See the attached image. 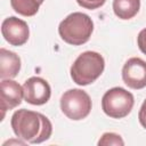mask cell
<instances>
[{
	"instance_id": "1",
	"label": "cell",
	"mask_w": 146,
	"mask_h": 146,
	"mask_svg": "<svg viewBox=\"0 0 146 146\" xmlns=\"http://www.w3.org/2000/svg\"><path fill=\"white\" fill-rule=\"evenodd\" d=\"M10 124L17 138L31 144L48 140L52 133V124L46 115L26 108L16 111Z\"/></svg>"
},
{
	"instance_id": "2",
	"label": "cell",
	"mask_w": 146,
	"mask_h": 146,
	"mask_svg": "<svg viewBox=\"0 0 146 146\" xmlns=\"http://www.w3.org/2000/svg\"><path fill=\"white\" fill-rule=\"evenodd\" d=\"M94 31L92 19L83 13L75 11L66 16L58 26V33L63 41L72 46L86 43Z\"/></svg>"
},
{
	"instance_id": "3",
	"label": "cell",
	"mask_w": 146,
	"mask_h": 146,
	"mask_svg": "<svg viewBox=\"0 0 146 146\" xmlns=\"http://www.w3.org/2000/svg\"><path fill=\"white\" fill-rule=\"evenodd\" d=\"M105 60L99 52L84 51L78 56L71 66V78L79 86L95 82L104 72Z\"/></svg>"
},
{
	"instance_id": "4",
	"label": "cell",
	"mask_w": 146,
	"mask_h": 146,
	"mask_svg": "<svg viewBox=\"0 0 146 146\" xmlns=\"http://www.w3.org/2000/svg\"><path fill=\"white\" fill-rule=\"evenodd\" d=\"M135 104L133 95L121 87H114L107 90L102 98L103 112L113 119L125 117Z\"/></svg>"
},
{
	"instance_id": "5",
	"label": "cell",
	"mask_w": 146,
	"mask_h": 146,
	"mask_svg": "<svg viewBox=\"0 0 146 146\" xmlns=\"http://www.w3.org/2000/svg\"><path fill=\"white\" fill-rule=\"evenodd\" d=\"M91 99L82 89H70L60 97V110L71 120L79 121L87 117L91 111Z\"/></svg>"
},
{
	"instance_id": "6",
	"label": "cell",
	"mask_w": 146,
	"mask_h": 146,
	"mask_svg": "<svg viewBox=\"0 0 146 146\" xmlns=\"http://www.w3.org/2000/svg\"><path fill=\"white\" fill-rule=\"evenodd\" d=\"M1 33L5 40L11 46H23L30 36V29L25 21L15 16L3 19L1 24Z\"/></svg>"
},
{
	"instance_id": "7",
	"label": "cell",
	"mask_w": 146,
	"mask_h": 146,
	"mask_svg": "<svg viewBox=\"0 0 146 146\" xmlns=\"http://www.w3.org/2000/svg\"><path fill=\"white\" fill-rule=\"evenodd\" d=\"M23 94L26 103L31 105H43L50 99L51 88L44 79L32 76L24 82Z\"/></svg>"
},
{
	"instance_id": "8",
	"label": "cell",
	"mask_w": 146,
	"mask_h": 146,
	"mask_svg": "<svg viewBox=\"0 0 146 146\" xmlns=\"http://www.w3.org/2000/svg\"><path fill=\"white\" fill-rule=\"evenodd\" d=\"M122 80L131 89L146 87V62L139 57L129 58L122 67Z\"/></svg>"
},
{
	"instance_id": "9",
	"label": "cell",
	"mask_w": 146,
	"mask_h": 146,
	"mask_svg": "<svg viewBox=\"0 0 146 146\" xmlns=\"http://www.w3.org/2000/svg\"><path fill=\"white\" fill-rule=\"evenodd\" d=\"M24 97L23 87H21L16 81L10 79H3L0 83V108H1V120H3L5 114L8 110H13L22 103Z\"/></svg>"
},
{
	"instance_id": "10",
	"label": "cell",
	"mask_w": 146,
	"mask_h": 146,
	"mask_svg": "<svg viewBox=\"0 0 146 146\" xmlns=\"http://www.w3.org/2000/svg\"><path fill=\"white\" fill-rule=\"evenodd\" d=\"M21 70V58L14 51L7 50L5 48L0 49V78L13 79Z\"/></svg>"
},
{
	"instance_id": "11",
	"label": "cell",
	"mask_w": 146,
	"mask_h": 146,
	"mask_svg": "<svg viewBox=\"0 0 146 146\" xmlns=\"http://www.w3.org/2000/svg\"><path fill=\"white\" fill-rule=\"evenodd\" d=\"M140 8V0H113V11L120 19L135 17Z\"/></svg>"
},
{
	"instance_id": "12",
	"label": "cell",
	"mask_w": 146,
	"mask_h": 146,
	"mask_svg": "<svg viewBox=\"0 0 146 146\" xmlns=\"http://www.w3.org/2000/svg\"><path fill=\"white\" fill-rule=\"evenodd\" d=\"M44 0H10L11 8L22 16H34Z\"/></svg>"
},
{
	"instance_id": "13",
	"label": "cell",
	"mask_w": 146,
	"mask_h": 146,
	"mask_svg": "<svg viewBox=\"0 0 146 146\" xmlns=\"http://www.w3.org/2000/svg\"><path fill=\"white\" fill-rule=\"evenodd\" d=\"M98 145L100 146H108V145H116V146H123L124 141L121 138L120 135L114 132H105L100 139L98 140Z\"/></svg>"
},
{
	"instance_id": "14",
	"label": "cell",
	"mask_w": 146,
	"mask_h": 146,
	"mask_svg": "<svg viewBox=\"0 0 146 146\" xmlns=\"http://www.w3.org/2000/svg\"><path fill=\"white\" fill-rule=\"evenodd\" d=\"M105 1L106 0H76L78 5L80 7L89 9V10H94V9L102 7L105 3Z\"/></svg>"
},
{
	"instance_id": "15",
	"label": "cell",
	"mask_w": 146,
	"mask_h": 146,
	"mask_svg": "<svg viewBox=\"0 0 146 146\" xmlns=\"http://www.w3.org/2000/svg\"><path fill=\"white\" fill-rule=\"evenodd\" d=\"M137 44L139 50L146 55V27L143 29L137 36Z\"/></svg>"
},
{
	"instance_id": "16",
	"label": "cell",
	"mask_w": 146,
	"mask_h": 146,
	"mask_svg": "<svg viewBox=\"0 0 146 146\" xmlns=\"http://www.w3.org/2000/svg\"><path fill=\"white\" fill-rule=\"evenodd\" d=\"M138 120H139V123L143 125V128L146 129V99L143 102L140 106V110L138 113Z\"/></svg>"
}]
</instances>
